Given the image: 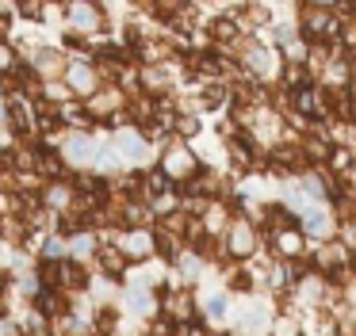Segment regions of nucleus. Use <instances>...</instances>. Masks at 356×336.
<instances>
[{
  "label": "nucleus",
  "mask_w": 356,
  "mask_h": 336,
  "mask_svg": "<svg viewBox=\"0 0 356 336\" xmlns=\"http://www.w3.org/2000/svg\"><path fill=\"white\" fill-rule=\"evenodd\" d=\"M211 31H215L218 42H238V23H234V19H215V27H211Z\"/></svg>",
  "instance_id": "nucleus-4"
},
{
  "label": "nucleus",
  "mask_w": 356,
  "mask_h": 336,
  "mask_svg": "<svg viewBox=\"0 0 356 336\" xmlns=\"http://www.w3.org/2000/svg\"><path fill=\"white\" fill-rule=\"evenodd\" d=\"M127 256H149V249H154V241H149L146 233H131V241H127Z\"/></svg>",
  "instance_id": "nucleus-5"
},
{
  "label": "nucleus",
  "mask_w": 356,
  "mask_h": 336,
  "mask_svg": "<svg viewBox=\"0 0 356 336\" xmlns=\"http://www.w3.org/2000/svg\"><path fill=\"white\" fill-rule=\"evenodd\" d=\"M96 260H100V267L111 275V279H119V275L127 271V252L123 249H111V244H108V249H100V256H96Z\"/></svg>",
  "instance_id": "nucleus-1"
},
{
  "label": "nucleus",
  "mask_w": 356,
  "mask_h": 336,
  "mask_svg": "<svg viewBox=\"0 0 356 336\" xmlns=\"http://www.w3.org/2000/svg\"><path fill=\"white\" fill-rule=\"evenodd\" d=\"M207 313H211V317H226V298H211Z\"/></svg>",
  "instance_id": "nucleus-9"
},
{
  "label": "nucleus",
  "mask_w": 356,
  "mask_h": 336,
  "mask_svg": "<svg viewBox=\"0 0 356 336\" xmlns=\"http://www.w3.org/2000/svg\"><path fill=\"white\" fill-rule=\"evenodd\" d=\"M19 8H24L27 19H42V8H39V4H19Z\"/></svg>",
  "instance_id": "nucleus-10"
},
{
  "label": "nucleus",
  "mask_w": 356,
  "mask_h": 336,
  "mask_svg": "<svg viewBox=\"0 0 356 336\" xmlns=\"http://www.w3.org/2000/svg\"><path fill=\"white\" fill-rule=\"evenodd\" d=\"M35 302H39V310H42V317H62L65 313V294L62 290H39V298H35Z\"/></svg>",
  "instance_id": "nucleus-2"
},
{
  "label": "nucleus",
  "mask_w": 356,
  "mask_h": 336,
  "mask_svg": "<svg viewBox=\"0 0 356 336\" xmlns=\"http://www.w3.org/2000/svg\"><path fill=\"white\" fill-rule=\"evenodd\" d=\"M280 249H284V256H299V249H302V237L299 233H280Z\"/></svg>",
  "instance_id": "nucleus-6"
},
{
  "label": "nucleus",
  "mask_w": 356,
  "mask_h": 336,
  "mask_svg": "<svg viewBox=\"0 0 356 336\" xmlns=\"http://www.w3.org/2000/svg\"><path fill=\"white\" fill-rule=\"evenodd\" d=\"M65 153H70V157H88V153H92V142H88V137H73V142L65 145Z\"/></svg>",
  "instance_id": "nucleus-7"
},
{
  "label": "nucleus",
  "mask_w": 356,
  "mask_h": 336,
  "mask_svg": "<svg viewBox=\"0 0 356 336\" xmlns=\"http://www.w3.org/2000/svg\"><path fill=\"white\" fill-rule=\"evenodd\" d=\"M96 325H100V328H115V310H111V305H108V310H100V313H96Z\"/></svg>",
  "instance_id": "nucleus-8"
},
{
  "label": "nucleus",
  "mask_w": 356,
  "mask_h": 336,
  "mask_svg": "<svg viewBox=\"0 0 356 336\" xmlns=\"http://www.w3.org/2000/svg\"><path fill=\"white\" fill-rule=\"evenodd\" d=\"M62 69H65V61H62V53H58V50H42V53H39V73L58 76Z\"/></svg>",
  "instance_id": "nucleus-3"
}]
</instances>
